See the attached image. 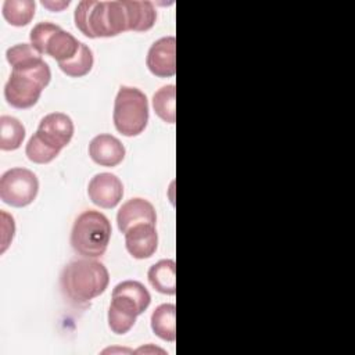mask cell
Instances as JSON below:
<instances>
[{
    "label": "cell",
    "mask_w": 355,
    "mask_h": 355,
    "mask_svg": "<svg viewBox=\"0 0 355 355\" xmlns=\"http://www.w3.org/2000/svg\"><path fill=\"white\" fill-rule=\"evenodd\" d=\"M87 194L92 202L100 208H115L123 197V184L114 173L101 172L92 178L87 186Z\"/></svg>",
    "instance_id": "7"
},
{
    "label": "cell",
    "mask_w": 355,
    "mask_h": 355,
    "mask_svg": "<svg viewBox=\"0 0 355 355\" xmlns=\"http://www.w3.org/2000/svg\"><path fill=\"white\" fill-rule=\"evenodd\" d=\"M128 17V31L146 32L151 29L157 19V11L150 1L122 0Z\"/></svg>",
    "instance_id": "13"
},
{
    "label": "cell",
    "mask_w": 355,
    "mask_h": 355,
    "mask_svg": "<svg viewBox=\"0 0 355 355\" xmlns=\"http://www.w3.org/2000/svg\"><path fill=\"white\" fill-rule=\"evenodd\" d=\"M93 62H94V58H93L92 50L85 43H80V47L76 55H73L71 60L65 62H60L58 67L65 75L71 78H82L92 71Z\"/></svg>",
    "instance_id": "20"
},
{
    "label": "cell",
    "mask_w": 355,
    "mask_h": 355,
    "mask_svg": "<svg viewBox=\"0 0 355 355\" xmlns=\"http://www.w3.org/2000/svg\"><path fill=\"white\" fill-rule=\"evenodd\" d=\"M176 306L173 304H162L151 313V330L164 341L173 343L176 340L175 327Z\"/></svg>",
    "instance_id": "16"
},
{
    "label": "cell",
    "mask_w": 355,
    "mask_h": 355,
    "mask_svg": "<svg viewBox=\"0 0 355 355\" xmlns=\"http://www.w3.org/2000/svg\"><path fill=\"white\" fill-rule=\"evenodd\" d=\"M25 139V126L19 119L3 115L0 116V148L3 151H14L21 147Z\"/></svg>",
    "instance_id": "17"
},
{
    "label": "cell",
    "mask_w": 355,
    "mask_h": 355,
    "mask_svg": "<svg viewBox=\"0 0 355 355\" xmlns=\"http://www.w3.org/2000/svg\"><path fill=\"white\" fill-rule=\"evenodd\" d=\"M75 26L87 37H112L128 31L122 1H80L73 14Z\"/></svg>",
    "instance_id": "2"
},
{
    "label": "cell",
    "mask_w": 355,
    "mask_h": 355,
    "mask_svg": "<svg viewBox=\"0 0 355 355\" xmlns=\"http://www.w3.org/2000/svg\"><path fill=\"white\" fill-rule=\"evenodd\" d=\"M60 151L61 150L49 144L37 132L29 139L25 147V154L28 159L35 164H49L57 158Z\"/></svg>",
    "instance_id": "21"
},
{
    "label": "cell",
    "mask_w": 355,
    "mask_h": 355,
    "mask_svg": "<svg viewBox=\"0 0 355 355\" xmlns=\"http://www.w3.org/2000/svg\"><path fill=\"white\" fill-rule=\"evenodd\" d=\"M112 119L115 129L126 137L143 133L148 123V101L146 94L137 87L121 86L114 101Z\"/></svg>",
    "instance_id": "4"
},
{
    "label": "cell",
    "mask_w": 355,
    "mask_h": 355,
    "mask_svg": "<svg viewBox=\"0 0 355 355\" xmlns=\"http://www.w3.org/2000/svg\"><path fill=\"white\" fill-rule=\"evenodd\" d=\"M37 191V176L26 168H11L0 178V198L11 207L22 208L32 204Z\"/></svg>",
    "instance_id": "5"
},
{
    "label": "cell",
    "mask_w": 355,
    "mask_h": 355,
    "mask_svg": "<svg viewBox=\"0 0 355 355\" xmlns=\"http://www.w3.org/2000/svg\"><path fill=\"white\" fill-rule=\"evenodd\" d=\"M36 4L32 0H6L1 7L4 19L12 26H25L35 17Z\"/></svg>",
    "instance_id": "18"
},
{
    "label": "cell",
    "mask_w": 355,
    "mask_h": 355,
    "mask_svg": "<svg viewBox=\"0 0 355 355\" xmlns=\"http://www.w3.org/2000/svg\"><path fill=\"white\" fill-rule=\"evenodd\" d=\"M111 233L112 227L108 218L98 211L89 209L75 219L71 245L83 258H98L107 251Z\"/></svg>",
    "instance_id": "3"
},
{
    "label": "cell",
    "mask_w": 355,
    "mask_h": 355,
    "mask_svg": "<svg viewBox=\"0 0 355 355\" xmlns=\"http://www.w3.org/2000/svg\"><path fill=\"white\" fill-rule=\"evenodd\" d=\"M125 154L126 150L121 140L108 133L97 135L89 143V155L100 166H116L123 161Z\"/></svg>",
    "instance_id": "12"
},
{
    "label": "cell",
    "mask_w": 355,
    "mask_h": 355,
    "mask_svg": "<svg viewBox=\"0 0 355 355\" xmlns=\"http://www.w3.org/2000/svg\"><path fill=\"white\" fill-rule=\"evenodd\" d=\"M153 108L159 119L166 123L176 121V87L166 85L158 89L153 96Z\"/></svg>",
    "instance_id": "19"
},
{
    "label": "cell",
    "mask_w": 355,
    "mask_h": 355,
    "mask_svg": "<svg viewBox=\"0 0 355 355\" xmlns=\"http://www.w3.org/2000/svg\"><path fill=\"white\" fill-rule=\"evenodd\" d=\"M110 283L108 269L100 261L85 258L69 262L61 272V291L73 305L82 306L101 295Z\"/></svg>",
    "instance_id": "1"
},
{
    "label": "cell",
    "mask_w": 355,
    "mask_h": 355,
    "mask_svg": "<svg viewBox=\"0 0 355 355\" xmlns=\"http://www.w3.org/2000/svg\"><path fill=\"white\" fill-rule=\"evenodd\" d=\"M125 245L128 252L136 259H146L155 254L158 247V234L155 225L139 223L125 233Z\"/></svg>",
    "instance_id": "10"
},
{
    "label": "cell",
    "mask_w": 355,
    "mask_h": 355,
    "mask_svg": "<svg viewBox=\"0 0 355 355\" xmlns=\"http://www.w3.org/2000/svg\"><path fill=\"white\" fill-rule=\"evenodd\" d=\"M73 122L64 112H50L40 119L37 133L53 147L62 150L73 136Z\"/></svg>",
    "instance_id": "9"
},
{
    "label": "cell",
    "mask_w": 355,
    "mask_h": 355,
    "mask_svg": "<svg viewBox=\"0 0 355 355\" xmlns=\"http://www.w3.org/2000/svg\"><path fill=\"white\" fill-rule=\"evenodd\" d=\"M157 222V214L154 205L140 197H135L122 204L116 214L118 229L125 234L130 227L139 223H153Z\"/></svg>",
    "instance_id": "11"
},
{
    "label": "cell",
    "mask_w": 355,
    "mask_h": 355,
    "mask_svg": "<svg viewBox=\"0 0 355 355\" xmlns=\"http://www.w3.org/2000/svg\"><path fill=\"white\" fill-rule=\"evenodd\" d=\"M42 4L47 8H50L51 11H61L64 7H68L69 1H62V3H47V1H42Z\"/></svg>",
    "instance_id": "24"
},
{
    "label": "cell",
    "mask_w": 355,
    "mask_h": 355,
    "mask_svg": "<svg viewBox=\"0 0 355 355\" xmlns=\"http://www.w3.org/2000/svg\"><path fill=\"white\" fill-rule=\"evenodd\" d=\"M80 43L75 36L64 29H58L55 33L51 35L46 44V53L51 58H54L58 64L71 60L79 51Z\"/></svg>",
    "instance_id": "15"
},
{
    "label": "cell",
    "mask_w": 355,
    "mask_h": 355,
    "mask_svg": "<svg viewBox=\"0 0 355 355\" xmlns=\"http://www.w3.org/2000/svg\"><path fill=\"white\" fill-rule=\"evenodd\" d=\"M36 57H42V54H39L32 46L31 43H21V44H15L10 49H7L6 51V58L8 61V64L15 68L19 67Z\"/></svg>",
    "instance_id": "23"
},
{
    "label": "cell",
    "mask_w": 355,
    "mask_h": 355,
    "mask_svg": "<svg viewBox=\"0 0 355 355\" xmlns=\"http://www.w3.org/2000/svg\"><path fill=\"white\" fill-rule=\"evenodd\" d=\"M146 65L158 78H171L176 72V39L165 36L151 44L147 53Z\"/></svg>",
    "instance_id": "8"
},
{
    "label": "cell",
    "mask_w": 355,
    "mask_h": 355,
    "mask_svg": "<svg viewBox=\"0 0 355 355\" xmlns=\"http://www.w3.org/2000/svg\"><path fill=\"white\" fill-rule=\"evenodd\" d=\"M60 29L58 25L51 24V22H39L36 24L29 35V40H31V46L39 53V54H44L46 53V44L49 42V39L51 37L53 33H55Z\"/></svg>",
    "instance_id": "22"
},
{
    "label": "cell",
    "mask_w": 355,
    "mask_h": 355,
    "mask_svg": "<svg viewBox=\"0 0 355 355\" xmlns=\"http://www.w3.org/2000/svg\"><path fill=\"white\" fill-rule=\"evenodd\" d=\"M148 283L161 294L175 295L176 293V263L173 259H161L150 266Z\"/></svg>",
    "instance_id": "14"
},
{
    "label": "cell",
    "mask_w": 355,
    "mask_h": 355,
    "mask_svg": "<svg viewBox=\"0 0 355 355\" xmlns=\"http://www.w3.org/2000/svg\"><path fill=\"white\" fill-rule=\"evenodd\" d=\"M43 89L44 86L37 79L26 73L11 71V75L4 86V96L11 107L25 110L37 103Z\"/></svg>",
    "instance_id": "6"
}]
</instances>
